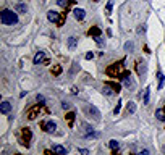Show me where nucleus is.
I'll use <instances>...</instances> for the list:
<instances>
[{
	"label": "nucleus",
	"mask_w": 165,
	"mask_h": 155,
	"mask_svg": "<svg viewBox=\"0 0 165 155\" xmlns=\"http://www.w3.org/2000/svg\"><path fill=\"white\" fill-rule=\"evenodd\" d=\"M0 21H2V24L5 26H13L18 23V13L16 10H3L2 13H0Z\"/></svg>",
	"instance_id": "f257e3e1"
},
{
	"label": "nucleus",
	"mask_w": 165,
	"mask_h": 155,
	"mask_svg": "<svg viewBox=\"0 0 165 155\" xmlns=\"http://www.w3.org/2000/svg\"><path fill=\"white\" fill-rule=\"evenodd\" d=\"M123 73H125L123 60H120L116 63H112V65L105 70V74H107V76H112V78H122Z\"/></svg>",
	"instance_id": "f03ea898"
},
{
	"label": "nucleus",
	"mask_w": 165,
	"mask_h": 155,
	"mask_svg": "<svg viewBox=\"0 0 165 155\" xmlns=\"http://www.w3.org/2000/svg\"><path fill=\"white\" fill-rule=\"evenodd\" d=\"M47 19H49L50 23H55L57 26H62L63 23H65V18L62 16V13H58V11H55V10L47 11Z\"/></svg>",
	"instance_id": "7ed1b4c3"
},
{
	"label": "nucleus",
	"mask_w": 165,
	"mask_h": 155,
	"mask_svg": "<svg viewBox=\"0 0 165 155\" xmlns=\"http://www.w3.org/2000/svg\"><path fill=\"white\" fill-rule=\"evenodd\" d=\"M83 110H84V113H86L87 116H92L96 121H99V120H100V112H99L97 108H96L94 105H84V108H83Z\"/></svg>",
	"instance_id": "20e7f679"
},
{
	"label": "nucleus",
	"mask_w": 165,
	"mask_h": 155,
	"mask_svg": "<svg viewBox=\"0 0 165 155\" xmlns=\"http://www.w3.org/2000/svg\"><path fill=\"white\" fill-rule=\"evenodd\" d=\"M122 79H123V84L128 87L130 90H133L136 87V82L133 81V78H131V71H126L125 70V73L122 74Z\"/></svg>",
	"instance_id": "39448f33"
},
{
	"label": "nucleus",
	"mask_w": 165,
	"mask_h": 155,
	"mask_svg": "<svg viewBox=\"0 0 165 155\" xmlns=\"http://www.w3.org/2000/svg\"><path fill=\"white\" fill-rule=\"evenodd\" d=\"M83 133H81V136L84 137V139H96L99 136L97 133L94 131V128H91V126H87V125H83Z\"/></svg>",
	"instance_id": "423d86ee"
},
{
	"label": "nucleus",
	"mask_w": 165,
	"mask_h": 155,
	"mask_svg": "<svg viewBox=\"0 0 165 155\" xmlns=\"http://www.w3.org/2000/svg\"><path fill=\"white\" fill-rule=\"evenodd\" d=\"M33 137V133H31L29 128H23L21 129V144H25L26 147L29 145V141Z\"/></svg>",
	"instance_id": "0eeeda50"
},
{
	"label": "nucleus",
	"mask_w": 165,
	"mask_h": 155,
	"mask_svg": "<svg viewBox=\"0 0 165 155\" xmlns=\"http://www.w3.org/2000/svg\"><path fill=\"white\" fill-rule=\"evenodd\" d=\"M41 126H42V129H44V131H47V133H54V131L57 129V123L52 121V120L41 123Z\"/></svg>",
	"instance_id": "6e6552de"
},
{
	"label": "nucleus",
	"mask_w": 165,
	"mask_h": 155,
	"mask_svg": "<svg viewBox=\"0 0 165 155\" xmlns=\"http://www.w3.org/2000/svg\"><path fill=\"white\" fill-rule=\"evenodd\" d=\"M136 68H138V74H139V76H143V74H146V70H147V65H146V62H143V60H138V65H136Z\"/></svg>",
	"instance_id": "1a4fd4ad"
},
{
	"label": "nucleus",
	"mask_w": 165,
	"mask_h": 155,
	"mask_svg": "<svg viewBox=\"0 0 165 155\" xmlns=\"http://www.w3.org/2000/svg\"><path fill=\"white\" fill-rule=\"evenodd\" d=\"M10 112H11V103L10 102H2V103H0V113L7 115Z\"/></svg>",
	"instance_id": "9d476101"
},
{
	"label": "nucleus",
	"mask_w": 165,
	"mask_h": 155,
	"mask_svg": "<svg viewBox=\"0 0 165 155\" xmlns=\"http://www.w3.org/2000/svg\"><path fill=\"white\" fill-rule=\"evenodd\" d=\"M39 112H41L39 105H36V107H33V108H29V110H28V118H29V120H34V118L39 115Z\"/></svg>",
	"instance_id": "9b49d317"
},
{
	"label": "nucleus",
	"mask_w": 165,
	"mask_h": 155,
	"mask_svg": "<svg viewBox=\"0 0 165 155\" xmlns=\"http://www.w3.org/2000/svg\"><path fill=\"white\" fill-rule=\"evenodd\" d=\"M44 60H46V53L41 50V52H37V53L34 55V60L33 62H34V65H41Z\"/></svg>",
	"instance_id": "f8f14e48"
},
{
	"label": "nucleus",
	"mask_w": 165,
	"mask_h": 155,
	"mask_svg": "<svg viewBox=\"0 0 165 155\" xmlns=\"http://www.w3.org/2000/svg\"><path fill=\"white\" fill-rule=\"evenodd\" d=\"M73 15H75V18L78 19V21H83L84 16H86V11H84L83 8H76V10L73 11Z\"/></svg>",
	"instance_id": "ddd939ff"
},
{
	"label": "nucleus",
	"mask_w": 165,
	"mask_h": 155,
	"mask_svg": "<svg viewBox=\"0 0 165 155\" xmlns=\"http://www.w3.org/2000/svg\"><path fill=\"white\" fill-rule=\"evenodd\" d=\"M108 147L112 149V152L116 154L118 152V149H120V142L116 141V139H112V141H108Z\"/></svg>",
	"instance_id": "4468645a"
},
{
	"label": "nucleus",
	"mask_w": 165,
	"mask_h": 155,
	"mask_svg": "<svg viewBox=\"0 0 165 155\" xmlns=\"http://www.w3.org/2000/svg\"><path fill=\"white\" fill-rule=\"evenodd\" d=\"M76 47H78V39H76L75 36L68 37V49H70V50H75Z\"/></svg>",
	"instance_id": "2eb2a0df"
},
{
	"label": "nucleus",
	"mask_w": 165,
	"mask_h": 155,
	"mask_svg": "<svg viewBox=\"0 0 165 155\" xmlns=\"http://www.w3.org/2000/svg\"><path fill=\"white\" fill-rule=\"evenodd\" d=\"M52 150H54L55 154H60V155H66L68 154V150L63 145H54V147H52Z\"/></svg>",
	"instance_id": "dca6fc26"
},
{
	"label": "nucleus",
	"mask_w": 165,
	"mask_h": 155,
	"mask_svg": "<svg viewBox=\"0 0 165 155\" xmlns=\"http://www.w3.org/2000/svg\"><path fill=\"white\" fill-rule=\"evenodd\" d=\"M157 79H159V86H157V89H162L164 87V81H165V76H164V73L162 71H157Z\"/></svg>",
	"instance_id": "f3484780"
},
{
	"label": "nucleus",
	"mask_w": 165,
	"mask_h": 155,
	"mask_svg": "<svg viewBox=\"0 0 165 155\" xmlns=\"http://www.w3.org/2000/svg\"><path fill=\"white\" fill-rule=\"evenodd\" d=\"M102 92L105 94V95H108V97H110V95H113V94H115V90H113V87H112V86H108V84H104V89H102Z\"/></svg>",
	"instance_id": "a211bd4d"
},
{
	"label": "nucleus",
	"mask_w": 165,
	"mask_h": 155,
	"mask_svg": "<svg viewBox=\"0 0 165 155\" xmlns=\"http://www.w3.org/2000/svg\"><path fill=\"white\" fill-rule=\"evenodd\" d=\"M155 118H157L159 121H165V110H164V108L155 110Z\"/></svg>",
	"instance_id": "6ab92c4d"
},
{
	"label": "nucleus",
	"mask_w": 165,
	"mask_h": 155,
	"mask_svg": "<svg viewBox=\"0 0 165 155\" xmlns=\"http://www.w3.org/2000/svg\"><path fill=\"white\" fill-rule=\"evenodd\" d=\"M149 97H151V89H149V87H146V89H144V97H143L144 105H147V103H149Z\"/></svg>",
	"instance_id": "aec40b11"
},
{
	"label": "nucleus",
	"mask_w": 165,
	"mask_h": 155,
	"mask_svg": "<svg viewBox=\"0 0 165 155\" xmlns=\"http://www.w3.org/2000/svg\"><path fill=\"white\" fill-rule=\"evenodd\" d=\"M15 10H16L18 13H26V11H28V7L25 5V3H18V5L15 7Z\"/></svg>",
	"instance_id": "412c9836"
},
{
	"label": "nucleus",
	"mask_w": 165,
	"mask_h": 155,
	"mask_svg": "<svg viewBox=\"0 0 165 155\" xmlns=\"http://www.w3.org/2000/svg\"><path fill=\"white\" fill-rule=\"evenodd\" d=\"M126 112L130 113V115H133V113L136 112V103H134V102H130V103L126 105Z\"/></svg>",
	"instance_id": "4be33fe9"
},
{
	"label": "nucleus",
	"mask_w": 165,
	"mask_h": 155,
	"mask_svg": "<svg viewBox=\"0 0 165 155\" xmlns=\"http://www.w3.org/2000/svg\"><path fill=\"white\" fill-rule=\"evenodd\" d=\"M89 36H94V37H97V36H100V29L97 26H92L89 29Z\"/></svg>",
	"instance_id": "5701e85b"
},
{
	"label": "nucleus",
	"mask_w": 165,
	"mask_h": 155,
	"mask_svg": "<svg viewBox=\"0 0 165 155\" xmlns=\"http://www.w3.org/2000/svg\"><path fill=\"white\" fill-rule=\"evenodd\" d=\"M75 116H76V115H75L73 112H70V113H68V115H66V121H68V125H70V126H73V121H75Z\"/></svg>",
	"instance_id": "b1692460"
},
{
	"label": "nucleus",
	"mask_w": 165,
	"mask_h": 155,
	"mask_svg": "<svg viewBox=\"0 0 165 155\" xmlns=\"http://www.w3.org/2000/svg\"><path fill=\"white\" fill-rule=\"evenodd\" d=\"M105 84H108V86H112V87H113V90H115L116 94L120 92V84H118V82H112V81H107Z\"/></svg>",
	"instance_id": "393cba45"
},
{
	"label": "nucleus",
	"mask_w": 165,
	"mask_h": 155,
	"mask_svg": "<svg viewBox=\"0 0 165 155\" xmlns=\"http://www.w3.org/2000/svg\"><path fill=\"white\" fill-rule=\"evenodd\" d=\"M57 5H58V7H62V8H65V10H66V7L70 5V0H57Z\"/></svg>",
	"instance_id": "a878e982"
},
{
	"label": "nucleus",
	"mask_w": 165,
	"mask_h": 155,
	"mask_svg": "<svg viewBox=\"0 0 165 155\" xmlns=\"http://www.w3.org/2000/svg\"><path fill=\"white\" fill-rule=\"evenodd\" d=\"M52 73H54L55 76H58V74L62 73V66H60V65H55L54 68H52Z\"/></svg>",
	"instance_id": "bb28decb"
},
{
	"label": "nucleus",
	"mask_w": 165,
	"mask_h": 155,
	"mask_svg": "<svg viewBox=\"0 0 165 155\" xmlns=\"http://www.w3.org/2000/svg\"><path fill=\"white\" fill-rule=\"evenodd\" d=\"M133 49H134V44H133V42H126V44H125V50H126V52H133Z\"/></svg>",
	"instance_id": "cd10ccee"
},
{
	"label": "nucleus",
	"mask_w": 165,
	"mask_h": 155,
	"mask_svg": "<svg viewBox=\"0 0 165 155\" xmlns=\"http://www.w3.org/2000/svg\"><path fill=\"white\" fill-rule=\"evenodd\" d=\"M112 7H113V0H108V3H107V15H110L112 13Z\"/></svg>",
	"instance_id": "c85d7f7f"
},
{
	"label": "nucleus",
	"mask_w": 165,
	"mask_h": 155,
	"mask_svg": "<svg viewBox=\"0 0 165 155\" xmlns=\"http://www.w3.org/2000/svg\"><path fill=\"white\" fill-rule=\"evenodd\" d=\"M120 110H122V100H118V103H116V107L113 108V113H115V115H118V113H120Z\"/></svg>",
	"instance_id": "c756f323"
},
{
	"label": "nucleus",
	"mask_w": 165,
	"mask_h": 155,
	"mask_svg": "<svg viewBox=\"0 0 165 155\" xmlns=\"http://www.w3.org/2000/svg\"><path fill=\"white\" fill-rule=\"evenodd\" d=\"M36 100H37V103H39V105H42V103L46 102V99H44V95L37 94V97H36Z\"/></svg>",
	"instance_id": "7c9ffc66"
},
{
	"label": "nucleus",
	"mask_w": 165,
	"mask_h": 155,
	"mask_svg": "<svg viewBox=\"0 0 165 155\" xmlns=\"http://www.w3.org/2000/svg\"><path fill=\"white\" fill-rule=\"evenodd\" d=\"M62 108H63V110H68V108H70V102H65V100H63V102H62Z\"/></svg>",
	"instance_id": "2f4dec72"
},
{
	"label": "nucleus",
	"mask_w": 165,
	"mask_h": 155,
	"mask_svg": "<svg viewBox=\"0 0 165 155\" xmlns=\"http://www.w3.org/2000/svg\"><path fill=\"white\" fill-rule=\"evenodd\" d=\"M92 58H94V53H92V52H87V53H86V60H92Z\"/></svg>",
	"instance_id": "473e14b6"
},
{
	"label": "nucleus",
	"mask_w": 165,
	"mask_h": 155,
	"mask_svg": "<svg viewBox=\"0 0 165 155\" xmlns=\"http://www.w3.org/2000/svg\"><path fill=\"white\" fill-rule=\"evenodd\" d=\"M79 154H83V155H87V154H89V150H87V149H79Z\"/></svg>",
	"instance_id": "72a5a7b5"
},
{
	"label": "nucleus",
	"mask_w": 165,
	"mask_h": 155,
	"mask_svg": "<svg viewBox=\"0 0 165 155\" xmlns=\"http://www.w3.org/2000/svg\"><path fill=\"white\" fill-rule=\"evenodd\" d=\"M164 152H165V145H164Z\"/></svg>",
	"instance_id": "f704fd0d"
},
{
	"label": "nucleus",
	"mask_w": 165,
	"mask_h": 155,
	"mask_svg": "<svg viewBox=\"0 0 165 155\" xmlns=\"http://www.w3.org/2000/svg\"><path fill=\"white\" fill-rule=\"evenodd\" d=\"M164 110H165V107H164Z\"/></svg>",
	"instance_id": "c9c22d12"
}]
</instances>
